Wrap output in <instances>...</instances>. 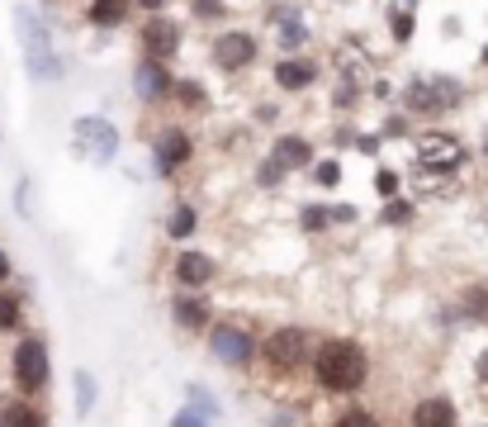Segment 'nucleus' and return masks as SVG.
<instances>
[{
  "label": "nucleus",
  "mask_w": 488,
  "mask_h": 427,
  "mask_svg": "<svg viewBox=\"0 0 488 427\" xmlns=\"http://www.w3.org/2000/svg\"><path fill=\"white\" fill-rule=\"evenodd\" d=\"M14 39L24 48V67L33 81H62V57L53 43V29L33 5H14Z\"/></svg>",
  "instance_id": "1"
},
{
  "label": "nucleus",
  "mask_w": 488,
  "mask_h": 427,
  "mask_svg": "<svg viewBox=\"0 0 488 427\" xmlns=\"http://www.w3.org/2000/svg\"><path fill=\"white\" fill-rule=\"evenodd\" d=\"M195 223H199L195 205H180V209L171 214V223H166V233H171V238H190V233H195Z\"/></svg>",
  "instance_id": "23"
},
{
  "label": "nucleus",
  "mask_w": 488,
  "mask_h": 427,
  "mask_svg": "<svg viewBox=\"0 0 488 427\" xmlns=\"http://www.w3.org/2000/svg\"><path fill=\"white\" fill-rule=\"evenodd\" d=\"M76 408L81 414H91L95 408V375L91 370H76Z\"/></svg>",
  "instance_id": "25"
},
{
  "label": "nucleus",
  "mask_w": 488,
  "mask_h": 427,
  "mask_svg": "<svg viewBox=\"0 0 488 427\" xmlns=\"http://www.w3.org/2000/svg\"><path fill=\"white\" fill-rule=\"evenodd\" d=\"M209 347H214V356L223 361V366H247L251 361V333L238 327V323H218L209 333Z\"/></svg>",
  "instance_id": "14"
},
{
  "label": "nucleus",
  "mask_w": 488,
  "mask_h": 427,
  "mask_svg": "<svg viewBox=\"0 0 488 427\" xmlns=\"http://www.w3.org/2000/svg\"><path fill=\"white\" fill-rule=\"evenodd\" d=\"M257 180H261V186H280V180H284V167H275V161L266 157L261 167H257Z\"/></svg>",
  "instance_id": "32"
},
{
  "label": "nucleus",
  "mask_w": 488,
  "mask_h": 427,
  "mask_svg": "<svg viewBox=\"0 0 488 427\" xmlns=\"http://www.w3.org/2000/svg\"><path fill=\"white\" fill-rule=\"evenodd\" d=\"M266 366H275L280 375H294L299 366H309V333L304 327H280L266 337Z\"/></svg>",
  "instance_id": "8"
},
{
  "label": "nucleus",
  "mask_w": 488,
  "mask_h": 427,
  "mask_svg": "<svg viewBox=\"0 0 488 427\" xmlns=\"http://www.w3.org/2000/svg\"><path fill=\"white\" fill-rule=\"evenodd\" d=\"M484 67H488V48H484Z\"/></svg>",
  "instance_id": "38"
},
{
  "label": "nucleus",
  "mask_w": 488,
  "mask_h": 427,
  "mask_svg": "<svg viewBox=\"0 0 488 427\" xmlns=\"http://www.w3.org/2000/svg\"><path fill=\"white\" fill-rule=\"evenodd\" d=\"M176 281L185 290H199V285H209L214 281V261L205 252H180L176 257Z\"/></svg>",
  "instance_id": "17"
},
{
  "label": "nucleus",
  "mask_w": 488,
  "mask_h": 427,
  "mask_svg": "<svg viewBox=\"0 0 488 427\" xmlns=\"http://www.w3.org/2000/svg\"><path fill=\"white\" fill-rule=\"evenodd\" d=\"M128 10H133V0H86L81 14H86L91 29H124Z\"/></svg>",
  "instance_id": "16"
},
{
  "label": "nucleus",
  "mask_w": 488,
  "mask_h": 427,
  "mask_svg": "<svg viewBox=\"0 0 488 427\" xmlns=\"http://www.w3.org/2000/svg\"><path fill=\"white\" fill-rule=\"evenodd\" d=\"M313 180H318V186H336V180H342V167H336V161H318Z\"/></svg>",
  "instance_id": "29"
},
{
  "label": "nucleus",
  "mask_w": 488,
  "mask_h": 427,
  "mask_svg": "<svg viewBox=\"0 0 488 427\" xmlns=\"http://www.w3.org/2000/svg\"><path fill=\"white\" fill-rule=\"evenodd\" d=\"M413 427H456V404L450 399H423L413 408Z\"/></svg>",
  "instance_id": "18"
},
{
  "label": "nucleus",
  "mask_w": 488,
  "mask_h": 427,
  "mask_svg": "<svg viewBox=\"0 0 488 427\" xmlns=\"http://www.w3.org/2000/svg\"><path fill=\"white\" fill-rule=\"evenodd\" d=\"M171 95H176V105H180V109H195V114H205V109H209V91L199 86V81H190V76L176 81Z\"/></svg>",
  "instance_id": "20"
},
{
  "label": "nucleus",
  "mask_w": 488,
  "mask_h": 427,
  "mask_svg": "<svg viewBox=\"0 0 488 427\" xmlns=\"http://www.w3.org/2000/svg\"><path fill=\"white\" fill-rule=\"evenodd\" d=\"M365 352L356 347V342H323V347L313 352V375H318V385L332 389V394H351V389H361L365 385Z\"/></svg>",
  "instance_id": "2"
},
{
  "label": "nucleus",
  "mask_w": 488,
  "mask_h": 427,
  "mask_svg": "<svg viewBox=\"0 0 488 427\" xmlns=\"http://www.w3.org/2000/svg\"><path fill=\"white\" fill-rule=\"evenodd\" d=\"M257 57H261V43H257V34H247V29H218L214 43H209V62L228 76L247 72Z\"/></svg>",
  "instance_id": "6"
},
{
  "label": "nucleus",
  "mask_w": 488,
  "mask_h": 427,
  "mask_svg": "<svg viewBox=\"0 0 488 427\" xmlns=\"http://www.w3.org/2000/svg\"><path fill=\"white\" fill-rule=\"evenodd\" d=\"M20 314H24L20 294L0 290V333H14V327H20Z\"/></svg>",
  "instance_id": "21"
},
{
  "label": "nucleus",
  "mask_w": 488,
  "mask_h": 427,
  "mask_svg": "<svg viewBox=\"0 0 488 427\" xmlns=\"http://www.w3.org/2000/svg\"><path fill=\"white\" fill-rule=\"evenodd\" d=\"M375 190H379V200H394V195H398V176L384 167V171L375 176Z\"/></svg>",
  "instance_id": "30"
},
{
  "label": "nucleus",
  "mask_w": 488,
  "mask_h": 427,
  "mask_svg": "<svg viewBox=\"0 0 488 427\" xmlns=\"http://www.w3.org/2000/svg\"><path fill=\"white\" fill-rule=\"evenodd\" d=\"M384 219H389V223H408V219H413V205H403V200H394L389 209H384Z\"/></svg>",
  "instance_id": "33"
},
{
  "label": "nucleus",
  "mask_w": 488,
  "mask_h": 427,
  "mask_svg": "<svg viewBox=\"0 0 488 427\" xmlns=\"http://www.w3.org/2000/svg\"><path fill=\"white\" fill-rule=\"evenodd\" d=\"M72 147L81 161H91V167H109L114 157H119V128L109 119H100V114H81L72 124Z\"/></svg>",
  "instance_id": "4"
},
{
  "label": "nucleus",
  "mask_w": 488,
  "mask_h": 427,
  "mask_svg": "<svg viewBox=\"0 0 488 427\" xmlns=\"http://www.w3.org/2000/svg\"><path fill=\"white\" fill-rule=\"evenodd\" d=\"M5 275H10V257L0 252V281H5Z\"/></svg>",
  "instance_id": "37"
},
{
  "label": "nucleus",
  "mask_w": 488,
  "mask_h": 427,
  "mask_svg": "<svg viewBox=\"0 0 488 427\" xmlns=\"http://www.w3.org/2000/svg\"><path fill=\"white\" fill-rule=\"evenodd\" d=\"M143 53L147 57H161V62H171L180 53V24L171 20V14H147V24H143Z\"/></svg>",
  "instance_id": "10"
},
{
  "label": "nucleus",
  "mask_w": 488,
  "mask_h": 427,
  "mask_svg": "<svg viewBox=\"0 0 488 427\" xmlns=\"http://www.w3.org/2000/svg\"><path fill=\"white\" fill-rule=\"evenodd\" d=\"M475 370H479V380H484V385H488V352H484V356H479V366H475Z\"/></svg>",
  "instance_id": "36"
},
{
  "label": "nucleus",
  "mask_w": 488,
  "mask_h": 427,
  "mask_svg": "<svg viewBox=\"0 0 488 427\" xmlns=\"http://www.w3.org/2000/svg\"><path fill=\"white\" fill-rule=\"evenodd\" d=\"M465 100V91H460V81L456 76H413L408 81V91H403V109L408 114H450V109H460Z\"/></svg>",
  "instance_id": "3"
},
{
  "label": "nucleus",
  "mask_w": 488,
  "mask_h": 427,
  "mask_svg": "<svg viewBox=\"0 0 488 427\" xmlns=\"http://www.w3.org/2000/svg\"><path fill=\"white\" fill-rule=\"evenodd\" d=\"M266 20H271L275 43L284 48V53H299V48H309L313 29H309V10H304V5H294V0H275V5L266 10Z\"/></svg>",
  "instance_id": "7"
},
{
  "label": "nucleus",
  "mask_w": 488,
  "mask_h": 427,
  "mask_svg": "<svg viewBox=\"0 0 488 427\" xmlns=\"http://www.w3.org/2000/svg\"><path fill=\"white\" fill-rule=\"evenodd\" d=\"M271 81H275L284 95H299V91H309L313 81H318V62L304 57V53H284L275 67H271Z\"/></svg>",
  "instance_id": "13"
},
{
  "label": "nucleus",
  "mask_w": 488,
  "mask_h": 427,
  "mask_svg": "<svg viewBox=\"0 0 488 427\" xmlns=\"http://www.w3.org/2000/svg\"><path fill=\"white\" fill-rule=\"evenodd\" d=\"M271 161H275V167H284V171H304L309 161H313V143L299 138V134H284L271 147Z\"/></svg>",
  "instance_id": "15"
},
{
  "label": "nucleus",
  "mask_w": 488,
  "mask_h": 427,
  "mask_svg": "<svg viewBox=\"0 0 488 427\" xmlns=\"http://www.w3.org/2000/svg\"><path fill=\"white\" fill-rule=\"evenodd\" d=\"M176 323L185 333H195V327H209V304L199 300V294H180L176 300Z\"/></svg>",
  "instance_id": "19"
},
{
  "label": "nucleus",
  "mask_w": 488,
  "mask_h": 427,
  "mask_svg": "<svg viewBox=\"0 0 488 427\" xmlns=\"http://www.w3.org/2000/svg\"><path fill=\"white\" fill-rule=\"evenodd\" d=\"M332 427H379V423H375V414H365V408H342Z\"/></svg>",
  "instance_id": "26"
},
{
  "label": "nucleus",
  "mask_w": 488,
  "mask_h": 427,
  "mask_svg": "<svg viewBox=\"0 0 488 427\" xmlns=\"http://www.w3.org/2000/svg\"><path fill=\"white\" fill-rule=\"evenodd\" d=\"M190 14L195 20L218 24V20H228V0H190Z\"/></svg>",
  "instance_id": "24"
},
{
  "label": "nucleus",
  "mask_w": 488,
  "mask_h": 427,
  "mask_svg": "<svg viewBox=\"0 0 488 427\" xmlns=\"http://www.w3.org/2000/svg\"><path fill=\"white\" fill-rule=\"evenodd\" d=\"M190 157H195V138L185 134V128H166V134H157V143H152V161H157L161 176L180 171Z\"/></svg>",
  "instance_id": "12"
},
{
  "label": "nucleus",
  "mask_w": 488,
  "mask_h": 427,
  "mask_svg": "<svg viewBox=\"0 0 488 427\" xmlns=\"http://www.w3.org/2000/svg\"><path fill=\"white\" fill-rule=\"evenodd\" d=\"M14 380H20V389H43L48 385V347L43 337H24L20 347H14Z\"/></svg>",
  "instance_id": "9"
},
{
  "label": "nucleus",
  "mask_w": 488,
  "mask_h": 427,
  "mask_svg": "<svg viewBox=\"0 0 488 427\" xmlns=\"http://www.w3.org/2000/svg\"><path fill=\"white\" fill-rule=\"evenodd\" d=\"M190 404H195V414H205V418H214V414H218L214 399H209V389H199V385H190Z\"/></svg>",
  "instance_id": "31"
},
{
  "label": "nucleus",
  "mask_w": 488,
  "mask_h": 427,
  "mask_svg": "<svg viewBox=\"0 0 488 427\" xmlns=\"http://www.w3.org/2000/svg\"><path fill=\"white\" fill-rule=\"evenodd\" d=\"M171 427H209V418H205V414H195V408H185V414H176Z\"/></svg>",
  "instance_id": "34"
},
{
  "label": "nucleus",
  "mask_w": 488,
  "mask_h": 427,
  "mask_svg": "<svg viewBox=\"0 0 488 427\" xmlns=\"http://www.w3.org/2000/svg\"><path fill=\"white\" fill-rule=\"evenodd\" d=\"M413 167L427 171V176H450V171L465 167V147L450 134H423L413 143Z\"/></svg>",
  "instance_id": "5"
},
{
  "label": "nucleus",
  "mask_w": 488,
  "mask_h": 427,
  "mask_svg": "<svg viewBox=\"0 0 488 427\" xmlns=\"http://www.w3.org/2000/svg\"><path fill=\"white\" fill-rule=\"evenodd\" d=\"M171 86H176V81H171V72H166V62L143 53V62L133 67V91H138V100L143 105H157L161 95H171Z\"/></svg>",
  "instance_id": "11"
},
{
  "label": "nucleus",
  "mask_w": 488,
  "mask_h": 427,
  "mask_svg": "<svg viewBox=\"0 0 488 427\" xmlns=\"http://www.w3.org/2000/svg\"><path fill=\"white\" fill-rule=\"evenodd\" d=\"M484 157H488V143H484Z\"/></svg>",
  "instance_id": "39"
},
{
  "label": "nucleus",
  "mask_w": 488,
  "mask_h": 427,
  "mask_svg": "<svg viewBox=\"0 0 488 427\" xmlns=\"http://www.w3.org/2000/svg\"><path fill=\"white\" fill-rule=\"evenodd\" d=\"M0 427H43V414L39 408H29V404H10L5 418H0Z\"/></svg>",
  "instance_id": "22"
},
{
  "label": "nucleus",
  "mask_w": 488,
  "mask_h": 427,
  "mask_svg": "<svg viewBox=\"0 0 488 427\" xmlns=\"http://www.w3.org/2000/svg\"><path fill=\"white\" fill-rule=\"evenodd\" d=\"M138 5H143L147 14H161V10H166V0H138Z\"/></svg>",
  "instance_id": "35"
},
{
  "label": "nucleus",
  "mask_w": 488,
  "mask_h": 427,
  "mask_svg": "<svg viewBox=\"0 0 488 427\" xmlns=\"http://www.w3.org/2000/svg\"><path fill=\"white\" fill-rule=\"evenodd\" d=\"M299 219H304V228H313V233H318V228H327V223H332V209H323V205H309L304 214H299Z\"/></svg>",
  "instance_id": "28"
},
{
  "label": "nucleus",
  "mask_w": 488,
  "mask_h": 427,
  "mask_svg": "<svg viewBox=\"0 0 488 427\" xmlns=\"http://www.w3.org/2000/svg\"><path fill=\"white\" fill-rule=\"evenodd\" d=\"M389 24H394V43H408L413 39V10H394Z\"/></svg>",
  "instance_id": "27"
}]
</instances>
